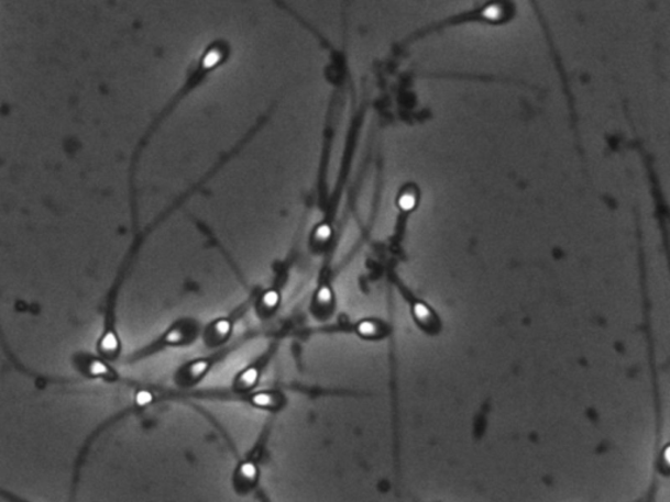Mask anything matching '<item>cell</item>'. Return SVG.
Segmentation results:
<instances>
[{"label": "cell", "instance_id": "1", "mask_svg": "<svg viewBox=\"0 0 670 502\" xmlns=\"http://www.w3.org/2000/svg\"><path fill=\"white\" fill-rule=\"evenodd\" d=\"M0 499H2L6 502H33L23 497H20V494L15 493V492L7 490V488H4L2 486H0Z\"/></svg>", "mask_w": 670, "mask_h": 502}, {"label": "cell", "instance_id": "2", "mask_svg": "<svg viewBox=\"0 0 670 502\" xmlns=\"http://www.w3.org/2000/svg\"><path fill=\"white\" fill-rule=\"evenodd\" d=\"M254 402L264 408H273L275 404V398L271 394H260L254 397Z\"/></svg>", "mask_w": 670, "mask_h": 502}, {"label": "cell", "instance_id": "3", "mask_svg": "<svg viewBox=\"0 0 670 502\" xmlns=\"http://www.w3.org/2000/svg\"><path fill=\"white\" fill-rule=\"evenodd\" d=\"M241 381L245 384V387H252V384L257 381V370L249 369L245 371L244 376L241 377Z\"/></svg>", "mask_w": 670, "mask_h": 502}, {"label": "cell", "instance_id": "4", "mask_svg": "<svg viewBox=\"0 0 670 502\" xmlns=\"http://www.w3.org/2000/svg\"><path fill=\"white\" fill-rule=\"evenodd\" d=\"M151 402H152V394L150 393V391L142 390V391H140V393H138L136 404L140 405V408H144V405H147Z\"/></svg>", "mask_w": 670, "mask_h": 502}, {"label": "cell", "instance_id": "5", "mask_svg": "<svg viewBox=\"0 0 670 502\" xmlns=\"http://www.w3.org/2000/svg\"><path fill=\"white\" fill-rule=\"evenodd\" d=\"M207 368V362L206 361H198L195 364V366L191 367V376L193 377H198L200 375L204 373V371Z\"/></svg>", "mask_w": 670, "mask_h": 502}, {"label": "cell", "instance_id": "6", "mask_svg": "<svg viewBox=\"0 0 670 502\" xmlns=\"http://www.w3.org/2000/svg\"><path fill=\"white\" fill-rule=\"evenodd\" d=\"M230 323H228L227 321H219L217 323V332L220 335H226L228 332H230Z\"/></svg>", "mask_w": 670, "mask_h": 502}, {"label": "cell", "instance_id": "7", "mask_svg": "<svg viewBox=\"0 0 670 502\" xmlns=\"http://www.w3.org/2000/svg\"><path fill=\"white\" fill-rule=\"evenodd\" d=\"M278 302V294L271 292L265 295V304L268 306H274Z\"/></svg>", "mask_w": 670, "mask_h": 502}, {"label": "cell", "instance_id": "8", "mask_svg": "<svg viewBox=\"0 0 670 502\" xmlns=\"http://www.w3.org/2000/svg\"><path fill=\"white\" fill-rule=\"evenodd\" d=\"M414 204V198L413 197H404L403 199H400V205H403V208L405 210H410L413 208Z\"/></svg>", "mask_w": 670, "mask_h": 502}, {"label": "cell", "instance_id": "9", "mask_svg": "<svg viewBox=\"0 0 670 502\" xmlns=\"http://www.w3.org/2000/svg\"><path fill=\"white\" fill-rule=\"evenodd\" d=\"M183 338V334L182 332H178V330H175V332H172L168 336H167V341L171 343H176L179 339Z\"/></svg>", "mask_w": 670, "mask_h": 502}, {"label": "cell", "instance_id": "10", "mask_svg": "<svg viewBox=\"0 0 670 502\" xmlns=\"http://www.w3.org/2000/svg\"><path fill=\"white\" fill-rule=\"evenodd\" d=\"M320 300L323 302H327L330 300V292H329V290H327V288H323V290L320 292Z\"/></svg>", "mask_w": 670, "mask_h": 502}, {"label": "cell", "instance_id": "11", "mask_svg": "<svg viewBox=\"0 0 670 502\" xmlns=\"http://www.w3.org/2000/svg\"><path fill=\"white\" fill-rule=\"evenodd\" d=\"M329 230L327 228V226H323V228H321L319 235L322 237H327L329 235Z\"/></svg>", "mask_w": 670, "mask_h": 502}]
</instances>
